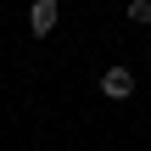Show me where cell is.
Listing matches in <instances>:
<instances>
[{"mask_svg":"<svg viewBox=\"0 0 151 151\" xmlns=\"http://www.w3.org/2000/svg\"><path fill=\"white\" fill-rule=\"evenodd\" d=\"M56 22H62V6H56V0H34V6H28V28H34V39H50Z\"/></svg>","mask_w":151,"mask_h":151,"instance_id":"6da1fadb","label":"cell"},{"mask_svg":"<svg viewBox=\"0 0 151 151\" xmlns=\"http://www.w3.org/2000/svg\"><path fill=\"white\" fill-rule=\"evenodd\" d=\"M101 95H106V101H129V95H134V73H129V67H106V73H101Z\"/></svg>","mask_w":151,"mask_h":151,"instance_id":"7a4b0ae2","label":"cell"},{"mask_svg":"<svg viewBox=\"0 0 151 151\" xmlns=\"http://www.w3.org/2000/svg\"><path fill=\"white\" fill-rule=\"evenodd\" d=\"M129 22L146 28V22H151V0H129Z\"/></svg>","mask_w":151,"mask_h":151,"instance_id":"3957f363","label":"cell"}]
</instances>
